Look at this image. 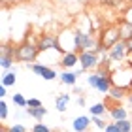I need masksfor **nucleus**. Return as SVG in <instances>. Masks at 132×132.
<instances>
[{
    "instance_id": "nucleus-1",
    "label": "nucleus",
    "mask_w": 132,
    "mask_h": 132,
    "mask_svg": "<svg viewBox=\"0 0 132 132\" xmlns=\"http://www.w3.org/2000/svg\"><path fill=\"white\" fill-rule=\"evenodd\" d=\"M111 85L121 89H132V66L125 61L121 64L111 62Z\"/></svg>"
},
{
    "instance_id": "nucleus-2",
    "label": "nucleus",
    "mask_w": 132,
    "mask_h": 132,
    "mask_svg": "<svg viewBox=\"0 0 132 132\" xmlns=\"http://www.w3.org/2000/svg\"><path fill=\"white\" fill-rule=\"evenodd\" d=\"M74 38H76L77 53L94 51V49L100 45V40H98L94 34H85V32H81V30H76V28H74Z\"/></svg>"
},
{
    "instance_id": "nucleus-3",
    "label": "nucleus",
    "mask_w": 132,
    "mask_h": 132,
    "mask_svg": "<svg viewBox=\"0 0 132 132\" xmlns=\"http://www.w3.org/2000/svg\"><path fill=\"white\" fill-rule=\"evenodd\" d=\"M98 40H100V45L104 47L106 51H110L111 47L115 45L119 40H121V30H119V25H108V27H104V28L100 30Z\"/></svg>"
},
{
    "instance_id": "nucleus-4",
    "label": "nucleus",
    "mask_w": 132,
    "mask_h": 132,
    "mask_svg": "<svg viewBox=\"0 0 132 132\" xmlns=\"http://www.w3.org/2000/svg\"><path fill=\"white\" fill-rule=\"evenodd\" d=\"M40 55V49L36 44H30V42H23V44L17 45V53H15V59L21 62H34Z\"/></svg>"
},
{
    "instance_id": "nucleus-5",
    "label": "nucleus",
    "mask_w": 132,
    "mask_h": 132,
    "mask_svg": "<svg viewBox=\"0 0 132 132\" xmlns=\"http://www.w3.org/2000/svg\"><path fill=\"white\" fill-rule=\"evenodd\" d=\"M38 49L40 53H62L64 55V51L61 49V44H59V36H53V34H44V36H40V40H38Z\"/></svg>"
},
{
    "instance_id": "nucleus-6",
    "label": "nucleus",
    "mask_w": 132,
    "mask_h": 132,
    "mask_svg": "<svg viewBox=\"0 0 132 132\" xmlns=\"http://www.w3.org/2000/svg\"><path fill=\"white\" fill-rule=\"evenodd\" d=\"M127 57H128V44L125 40H119L117 44L108 51V59H110L113 64L125 62V61H127Z\"/></svg>"
},
{
    "instance_id": "nucleus-7",
    "label": "nucleus",
    "mask_w": 132,
    "mask_h": 132,
    "mask_svg": "<svg viewBox=\"0 0 132 132\" xmlns=\"http://www.w3.org/2000/svg\"><path fill=\"white\" fill-rule=\"evenodd\" d=\"M15 53H17V47H11L8 44L2 45V49H0V66H2V70L10 72L13 70V59H15Z\"/></svg>"
},
{
    "instance_id": "nucleus-8",
    "label": "nucleus",
    "mask_w": 132,
    "mask_h": 132,
    "mask_svg": "<svg viewBox=\"0 0 132 132\" xmlns=\"http://www.w3.org/2000/svg\"><path fill=\"white\" fill-rule=\"evenodd\" d=\"M100 64V55L94 51H83L79 53V66L85 72L89 70H96V66Z\"/></svg>"
},
{
    "instance_id": "nucleus-9",
    "label": "nucleus",
    "mask_w": 132,
    "mask_h": 132,
    "mask_svg": "<svg viewBox=\"0 0 132 132\" xmlns=\"http://www.w3.org/2000/svg\"><path fill=\"white\" fill-rule=\"evenodd\" d=\"M59 44H61V49L64 53H77L74 30H62L61 34H59Z\"/></svg>"
},
{
    "instance_id": "nucleus-10",
    "label": "nucleus",
    "mask_w": 132,
    "mask_h": 132,
    "mask_svg": "<svg viewBox=\"0 0 132 132\" xmlns=\"http://www.w3.org/2000/svg\"><path fill=\"white\" fill-rule=\"evenodd\" d=\"M28 68H30L36 76H40V77H44L45 81H53L57 77V72L55 68H51V66H47V64H42V62H34V64H28Z\"/></svg>"
},
{
    "instance_id": "nucleus-11",
    "label": "nucleus",
    "mask_w": 132,
    "mask_h": 132,
    "mask_svg": "<svg viewBox=\"0 0 132 132\" xmlns=\"http://www.w3.org/2000/svg\"><path fill=\"white\" fill-rule=\"evenodd\" d=\"M59 64H61L64 70H74L76 66L79 64V53H64L61 57V62Z\"/></svg>"
},
{
    "instance_id": "nucleus-12",
    "label": "nucleus",
    "mask_w": 132,
    "mask_h": 132,
    "mask_svg": "<svg viewBox=\"0 0 132 132\" xmlns=\"http://www.w3.org/2000/svg\"><path fill=\"white\" fill-rule=\"evenodd\" d=\"M91 125H93V119L89 115H79L72 121V128H74V132H87Z\"/></svg>"
},
{
    "instance_id": "nucleus-13",
    "label": "nucleus",
    "mask_w": 132,
    "mask_h": 132,
    "mask_svg": "<svg viewBox=\"0 0 132 132\" xmlns=\"http://www.w3.org/2000/svg\"><path fill=\"white\" fill-rule=\"evenodd\" d=\"M130 0H100V4L108 10H113V11H125L128 8Z\"/></svg>"
},
{
    "instance_id": "nucleus-14",
    "label": "nucleus",
    "mask_w": 132,
    "mask_h": 132,
    "mask_svg": "<svg viewBox=\"0 0 132 132\" xmlns=\"http://www.w3.org/2000/svg\"><path fill=\"white\" fill-rule=\"evenodd\" d=\"M110 117L113 119V121H125V119H128V111H127V108L121 106V104H115V106H111L110 108Z\"/></svg>"
},
{
    "instance_id": "nucleus-15",
    "label": "nucleus",
    "mask_w": 132,
    "mask_h": 132,
    "mask_svg": "<svg viewBox=\"0 0 132 132\" xmlns=\"http://www.w3.org/2000/svg\"><path fill=\"white\" fill-rule=\"evenodd\" d=\"M76 30H81L85 34H94V28L91 25V17L79 15V19H77V23H76Z\"/></svg>"
},
{
    "instance_id": "nucleus-16",
    "label": "nucleus",
    "mask_w": 132,
    "mask_h": 132,
    "mask_svg": "<svg viewBox=\"0 0 132 132\" xmlns=\"http://www.w3.org/2000/svg\"><path fill=\"white\" fill-rule=\"evenodd\" d=\"M110 76H111V74H100V79H98V85H96V91H98V93H104V94L110 93V89L113 87Z\"/></svg>"
},
{
    "instance_id": "nucleus-17",
    "label": "nucleus",
    "mask_w": 132,
    "mask_h": 132,
    "mask_svg": "<svg viewBox=\"0 0 132 132\" xmlns=\"http://www.w3.org/2000/svg\"><path fill=\"white\" fill-rule=\"evenodd\" d=\"M108 111H110L108 110V104H104V102H96V104H93L91 108H89L91 117H106Z\"/></svg>"
},
{
    "instance_id": "nucleus-18",
    "label": "nucleus",
    "mask_w": 132,
    "mask_h": 132,
    "mask_svg": "<svg viewBox=\"0 0 132 132\" xmlns=\"http://www.w3.org/2000/svg\"><path fill=\"white\" fill-rule=\"evenodd\" d=\"M59 77H61V83L70 85V87H76V83H77V74H76V70H64Z\"/></svg>"
},
{
    "instance_id": "nucleus-19",
    "label": "nucleus",
    "mask_w": 132,
    "mask_h": 132,
    "mask_svg": "<svg viewBox=\"0 0 132 132\" xmlns=\"http://www.w3.org/2000/svg\"><path fill=\"white\" fill-rule=\"evenodd\" d=\"M25 113L28 117H32V119H36V121H42V119L45 117V113H47V110L44 106L42 108H25Z\"/></svg>"
},
{
    "instance_id": "nucleus-20",
    "label": "nucleus",
    "mask_w": 132,
    "mask_h": 132,
    "mask_svg": "<svg viewBox=\"0 0 132 132\" xmlns=\"http://www.w3.org/2000/svg\"><path fill=\"white\" fill-rule=\"evenodd\" d=\"M68 102H70V94L64 93V94H59V96L55 98V106H57V111L64 113L66 110H68Z\"/></svg>"
},
{
    "instance_id": "nucleus-21",
    "label": "nucleus",
    "mask_w": 132,
    "mask_h": 132,
    "mask_svg": "<svg viewBox=\"0 0 132 132\" xmlns=\"http://www.w3.org/2000/svg\"><path fill=\"white\" fill-rule=\"evenodd\" d=\"M119 30H121V40L130 42L132 40V25L125 21H119Z\"/></svg>"
},
{
    "instance_id": "nucleus-22",
    "label": "nucleus",
    "mask_w": 132,
    "mask_h": 132,
    "mask_svg": "<svg viewBox=\"0 0 132 132\" xmlns=\"http://www.w3.org/2000/svg\"><path fill=\"white\" fill-rule=\"evenodd\" d=\"M110 98L111 100H123V98H127L128 96V89H121V87H111L110 89Z\"/></svg>"
},
{
    "instance_id": "nucleus-23",
    "label": "nucleus",
    "mask_w": 132,
    "mask_h": 132,
    "mask_svg": "<svg viewBox=\"0 0 132 132\" xmlns=\"http://www.w3.org/2000/svg\"><path fill=\"white\" fill-rule=\"evenodd\" d=\"M15 72H17V68L10 70V72H6V74L2 76V85H4V87H13V85H15V81H17Z\"/></svg>"
},
{
    "instance_id": "nucleus-24",
    "label": "nucleus",
    "mask_w": 132,
    "mask_h": 132,
    "mask_svg": "<svg viewBox=\"0 0 132 132\" xmlns=\"http://www.w3.org/2000/svg\"><path fill=\"white\" fill-rule=\"evenodd\" d=\"M93 119V125L96 127L100 132H104L106 130V127H108V123H106V117H91Z\"/></svg>"
},
{
    "instance_id": "nucleus-25",
    "label": "nucleus",
    "mask_w": 132,
    "mask_h": 132,
    "mask_svg": "<svg viewBox=\"0 0 132 132\" xmlns=\"http://www.w3.org/2000/svg\"><path fill=\"white\" fill-rule=\"evenodd\" d=\"M98 79H100V74H98V72H91V74H89V77H87V85L93 87V89H96Z\"/></svg>"
},
{
    "instance_id": "nucleus-26",
    "label": "nucleus",
    "mask_w": 132,
    "mask_h": 132,
    "mask_svg": "<svg viewBox=\"0 0 132 132\" xmlns=\"http://www.w3.org/2000/svg\"><path fill=\"white\" fill-rule=\"evenodd\" d=\"M13 104H15L17 108H27V98L23 96L21 93H15V94H13Z\"/></svg>"
},
{
    "instance_id": "nucleus-27",
    "label": "nucleus",
    "mask_w": 132,
    "mask_h": 132,
    "mask_svg": "<svg viewBox=\"0 0 132 132\" xmlns=\"http://www.w3.org/2000/svg\"><path fill=\"white\" fill-rule=\"evenodd\" d=\"M117 127L121 132H132V123L128 119H125V121H117Z\"/></svg>"
},
{
    "instance_id": "nucleus-28",
    "label": "nucleus",
    "mask_w": 132,
    "mask_h": 132,
    "mask_svg": "<svg viewBox=\"0 0 132 132\" xmlns=\"http://www.w3.org/2000/svg\"><path fill=\"white\" fill-rule=\"evenodd\" d=\"M0 119H2V121H6V119H8V104H6L4 98L0 100Z\"/></svg>"
},
{
    "instance_id": "nucleus-29",
    "label": "nucleus",
    "mask_w": 132,
    "mask_h": 132,
    "mask_svg": "<svg viewBox=\"0 0 132 132\" xmlns=\"http://www.w3.org/2000/svg\"><path fill=\"white\" fill-rule=\"evenodd\" d=\"M121 21H125V23H130V25H132V4H130L128 8L123 11V17H121Z\"/></svg>"
},
{
    "instance_id": "nucleus-30",
    "label": "nucleus",
    "mask_w": 132,
    "mask_h": 132,
    "mask_svg": "<svg viewBox=\"0 0 132 132\" xmlns=\"http://www.w3.org/2000/svg\"><path fill=\"white\" fill-rule=\"evenodd\" d=\"M32 132H51V128L45 127L44 123H36L34 127H32Z\"/></svg>"
},
{
    "instance_id": "nucleus-31",
    "label": "nucleus",
    "mask_w": 132,
    "mask_h": 132,
    "mask_svg": "<svg viewBox=\"0 0 132 132\" xmlns=\"http://www.w3.org/2000/svg\"><path fill=\"white\" fill-rule=\"evenodd\" d=\"M44 104H42V100H38V98H28L27 100V108H42Z\"/></svg>"
},
{
    "instance_id": "nucleus-32",
    "label": "nucleus",
    "mask_w": 132,
    "mask_h": 132,
    "mask_svg": "<svg viewBox=\"0 0 132 132\" xmlns=\"http://www.w3.org/2000/svg\"><path fill=\"white\" fill-rule=\"evenodd\" d=\"M10 128V132H27V128L23 127L21 123H15V125H11V127H8Z\"/></svg>"
},
{
    "instance_id": "nucleus-33",
    "label": "nucleus",
    "mask_w": 132,
    "mask_h": 132,
    "mask_svg": "<svg viewBox=\"0 0 132 132\" xmlns=\"http://www.w3.org/2000/svg\"><path fill=\"white\" fill-rule=\"evenodd\" d=\"M104 132H121V130H119L117 123L113 121V123H108V127H106V130H104Z\"/></svg>"
},
{
    "instance_id": "nucleus-34",
    "label": "nucleus",
    "mask_w": 132,
    "mask_h": 132,
    "mask_svg": "<svg viewBox=\"0 0 132 132\" xmlns=\"http://www.w3.org/2000/svg\"><path fill=\"white\" fill-rule=\"evenodd\" d=\"M6 94H8L6 87H4V85H0V98H6Z\"/></svg>"
},
{
    "instance_id": "nucleus-35",
    "label": "nucleus",
    "mask_w": 132,
    "mask_h": 132,
    "mask_svg": "<svg viewBox=\"0 0 132 132\" xmlns=\"http://www.w3.org/2000/svg\"><path fill=\"white\" fill-rule=\"evenodd\" d=\"M72 89H74V91H72V93H74V94H83V91H81V87H72Z\"/></svg>"
},
{
    "instance_id": "nucleus-36",
    "label": "nucleus",
    "mask_w": 132,
    "mask_h": 132,
    "mask_svg": "<svg viewBox=\"0 0 132 132\" xmlns=\"http://www.w3.org/2000/svg\"><path fill=\"white\" fill-rule=\"evenodd\" d=\"M77 104H79V106H85V96H79V98H77Z\"/></svg>"
},
{
    "instance_id": "nucleus-37",
    "label": "nucleus",
    "mask_w": 132,
    "mask_h": 132,
    "mask_svg": "<svg viewBox=\"0 0 132 132\" xmlns=\"http://www.w3.org/2000/svg\"><path fill=\"white\" fill-rule=\"evenodd\" d=\"M0 132H10V128L6 127V125H2V128H0Z\"/></svg>"
},
{
    "instance_id": "nucleus-38",
    "label": "nucleus",
    "mask_w": 132,
    "mask_h": 132,
    "mask_svg": "<svg viewBox=\"0 0 132 132\" xmlns=\"http://www.w3.org/2000/svg\"><path fill=\"white\" fill-rule=\"evenodd\" d=\"M127 44H128V53H132V40H130V42H127Z\"/></svg>"
},
{
    "instance_id": "nucleus-39",
    "label": "nucleus",
    "mask_w": 132,
    "mask_h": 132,
    "mask_svg": "<svg viewBox=\"0 0 132 132\" xmlns=\"http://www.w3.org/2000/svg\"><path fill=\"white\" fill-rule=\"evenodd\" d=\"M127 100H128L130 104H132V93H128V96H127Z\"/></svg>"
}]
</instances>
